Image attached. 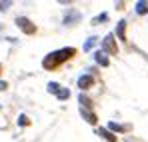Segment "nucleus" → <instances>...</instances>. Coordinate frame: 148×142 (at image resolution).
Instances as JSON below:
<instances>
[{
    "label": "nucleus",
    "mask_w": 148,
    "mask_h": 142,
    "mask_svg": "<svg viewBox=\"0 0 148 142\" xmlns=\"http://www.w3.org/2000/svg\"><path fill=\"white\" fill-rule=\"evenodd\" d=\"M78 102L82 104V108H90V104H92V102H90V98H86L84 94H80V96H78Z\"/></svg>",
    "instance_id": "nucleus-15"
},
{
    "label": "nucleus",
    "mask_w": 148,
    "mask_h": 142,
    "mask_svg": "<svg viewBox=\"0 0 148 142\" xmlns=\"http://www.w3.org/2000/svg\"><path fill=\"white\" fill-rule=\"evenodd\" d=\"M102 50L106 54H118V46H116V38L114 34H106L102 40Z\"/></svg>",
    "instance_id": "nucleus-2"
},
{
    "label": "nucleus",
    "mask_w": 148,
    "mask_h": 142,
    "mask_svg": "<svg viewBox=\"0 0 148 142\" xmlns=\"http://www.w3.org/2000/svg\"><path fill=\"white\" fill-rule=\"evenodd\" d=\"M116 36L120 40H126V20H120L116 24Z\"/></svg>",
    "instance_id": "nucleus-9"
},
{
    "label": "nucleus",
    "mask_w": 148,
    "mask_h": 142,
    "mask_svg": "<svg viewBox=\"0 0 148 142\" xmlns=\"http://www.w3.org/2000/svg\"><path fill=\"white\" fill-rule=\"evenodd\" d=\"M106 20H108V14H106V12H102V14H100V16H96V18H94V20H92V24H94V26H98V24L106 22Z\"/></svg>",
    "instance_id": "nucleus-14"
},
{
    "label": "nucleus",
    "mask_w": 148,
    "mask_h": 142,
    "mask_svg": "<svg viewBox=\"0 0 148 142\" xmlns=\"http://www.w3.org/2000/svg\"><path fill=\"white\" fill-rule=\"evenodd\" d=\"M18 124H22V126H28V124H30V120H28V116H24V114H20V116H18Z\"/></svg>",
    "instance_id": "nucleus-17"
},
{
    "label": "nucleus",
    "mask_w": 148,
    "mask_h": 142,
    "mask_svg": "<svg viewBox=\"0 0 148 142\" xmlns=\"http://www.w3.org/2000/svg\"><path fill=\"white\" fill-rule=\"evenodd\" d=\"M6 88H8V84H6V82H2V80H0V90H6Z\"/></svg>",
    "instance_id": "nucleus-19"
},
{
    "label": "nucleus",
    "mask_w": 148,
    "mask_h": 142,
    "mask_svg": "<svg viewBox=\"0 0 148 142\" xmlns=\"http://www.w3.org/2000/svg\"><path fill=\"white\" fill-rule=\"evenodd\" d=\"M0 28H2V26H0Z\"/></svg>",
    "instance_id": "nucleus-20"
},
{
    "label": "nucleus",
    "mask_w": 148,
    "mask_h": 142,
    "mask_svg": "<svg viewBox=\"0 0 148 142\" xmlns=\"http://www.w3.org/2000/svg\"><path fill=\"white\" fill-rule=\"evenodd\" d=\"M94 44H96V36H90V38L84 42V50H90V48L94 46Z\"/></svg>",
    "instance_id": "nucleus-16"
},
{
    "label": "nucleus",
    "mask_w": 148,
    "mask_h": 142,
    "mask_svg": "<svg viewBox=\"0 0 148 142\" xmlns=\"http://www.w3.org/2000/svg\"><path fill=\"white\" fill-rule=\"evenodd\" d=\"M130 126H122V124H116V122H108V130L112 132H126Z\"/></svg>",
    "instance_id": "nucleus-11"
},
{
    "label": "nucleus",
    "mask_w": 148,
    "mask_h": 142,
    "mask_svg": "<svg viewBox=\"0 0 148 142\" xmlns=\"http://www.w3.org/2000/svg\"><path fill=\"white\" fill-rule=\"evenodd\" d=\"M58 100H68V98H70V90H68V88H60V92H58Z\"/></svg>",
    "instance_id": "nucleus-13"
},
{
    "label": "nucleus",
    "mask_w": 148,
    "mask_h": 142,
    "mask_svg": "<svg viewBox=\"0 0 148 142\" xmlns=\"http://www.w3.org/2000/svg\"><path fill=\"white\" fill-rule=\"evenodd\" d=\"M78 86H80L82 90L92 88V86H94V76H92V74H82V76L78 78Z\"/></svg>",
    "instance_id": "nucleus-4"
},
{
    "label": "nucleus",
    "mask_w": 148,
    "mask_h": 142,
    "mask_svg": "<svg viewBox=\"0 0 148 142\" xmlns=\"http://www.w3.org/2000/svg\"><path fill=\"white\" fill-rule=\"evenodd\" d=\"M12 2L10 0H6V2H0V10H8V6H10Z\"/></svg>",
    "instance_id": "nucleus-18"
},
{
    "label": "nucleus",
    "mask_w": 148,
    "mask_h": 142,
    "mask_svg": "<svg viewBox=\"0 0 148 142\" xmlns=\"http://www.w3.org/2000/svg\"><path fill=\"white\" fill-rule=\"evenodd\" d=\"M80 20V12H76V10H70L66 16H64V24L68 26V24H76Z\"/></svg>",
    "instance_id": "nucleus-8"
},
{
    "label": "nucleus",
    "mask_w": 148,
    "mask_h": 142,
    "mask_svg": "<svg viewBox=\"0 0 148 142\" xmlns=\"http://www.w3.org/2000/svg\"><path fill=\"white\" fill-rule=\"evenodd\" d=\"M74 54H76V50H74L72 46L70 48H62V50H56V52H50L48 56H44L42 66H44L46 70H54L58 64H62V62L68 60V58H72Z\"/></svg>",
    "instance_id": "nucleus-1"
},
{
    "label": "nucleus",
    "mask_w": 148,
    "mask_h": 142,
    "mask_svg": "<svg viewBox=\"0 0 148 142\" xmlns=\"http://www.w3.org/2000/svg\"><path fill=\"white\" fill-rule=\"evenodd\" d=\"M96 134H98L100 138H104L106 142H116V134H112L108 128H98V130H96Z\"/></svg>",
    "instance_id": "nucleus-5"
},
{
    "label": "nucleus",
    "mask_w": 148,
    "mask_h": 142,
    "mask_svg": "<svg viewBox=\"0 0 148 142\" xmlns=\"http://www.w3.org/2000/svg\"><path fill=\"white\" fill-rule=\"evenodd\" d=\"M136 14H140V16L148 14V2H144V0H138L136 2Z\"/></svg>",
    "instance_id": "nucleus-10"
},
{
    "label": "nucleus",
    "mask_w": 148,
    "mask_h": 142,
    "mask_svg": "<svg viewBox=\"0 0 148 142\" xmlns=\"http://www.w3.org/2000/svg\"><path fill=\"white\" fill-rule=\"evenodd\" d=\"M16 26H18L22 32H26V34H34V32H36V26L30 22L28 18H24V16H18V18H16Z\"/></svg>",
    "instance_id": "nucleus-3"
},
{
    "label": "nucleus",
    "mask_w": 148,
    "mask_h": 142,
    "mask_svg": "<svg viewBox=\"0 0 148 142\" xmlns=\"http://www.w3.org/2000/svg\"><path fill=\"white\" fill-rule=\"evenodd\" d=\"M46 90H48L50 94H58V92H60V84H58V82H50Z\"/></svg>",
    "instance_id": "nucleus-12"
},
{
    "label": "nucleus",
    "mask_w": 148,
    "mask_h": 142,
    "mask_svg": "<svg viewBox=\"0 0 148 142\" xmlns=\"http://www.w3.org/2000/svg\"><path fill=\"white\" fill-rule=\"evenodd\" d=\"M94 60L98 62L100 66H108V64H110V60H108V56H106L104 50H96V52H94Z\"/></svg>",
    "instance_id": "nucleus-6"
},
{
    "label": "nucleus",
    "mask_w": 148,
    "mask_h": 142,
    "mask_svg": "<svg viewBox=\"0 0 148 142\" xmlns=\"http://www.w3.org/2000/svg\"><path fill=\"white\" fill-rule=\"evenodd\" d=\"M80 114H82V118L86 120L88 124H96V122H98L96 114H94V112H90V110H86V108H80Z\"/></svg>",
    "instance_id": "nucleus-7"
}]
</instances>
